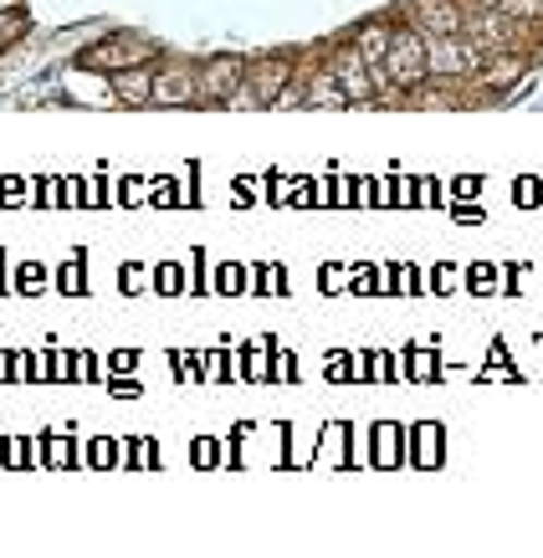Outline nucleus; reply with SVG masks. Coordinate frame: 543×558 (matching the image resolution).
<instances>
[{
	"mask_svg": "<svg viewBox=\"0 0 543 558\" xmlns=\"http://www.w3.org/2000/svg\"><path fill=\"white\" fill-rule=\"evenodd\" d=\"M493 51L482 47V41H472L467 32L457 36H431L425 41V77H442V83H467V77H476L482 72V62H487Z\"/></svg>",
	"mask_w": 543,
	"mask_h": 558,
	"instance_id": "f257e3e1",
	"label": "nucleus"
},
{
	"mask_svg": "<svg viewBox=\"0 0 543 558\" xmlns=\"http://www.w3.org/2000/svg\"><path fill=\"white\" fill-rule=\"evenodd\" d=\"M461 11H467V16H461V32L472 36V41H482L487 51L518 47V36L528 32V26H518L508 11H497L493 0H472V5H461Z\"/></svg>",
	"mask_w": 543,
	"mask_h": 558,
	"instance_id": "f03ea898",
	"label": "nucleus"
},
{
	"mask_svg": "<svg viewBox=\"0 0 543 558\" xmlns=\"http://www.w3.org/2000/svg\"><path fill=\"white\" fill-rule=\"evenodd\" d=\"M154 62V47L144 41V36H108V41H98V47L77 51V68L87 72H129V68H149Z\"/></svg>",
	"mask_w": 543,
	"mask_h": 558,
	"instance_id": "7ed1b4c3",
	"label": "nucleus"
},
{
	"mask_svg": "<svg viewBox=\"0 0 543 558\" xmlns=\"http://www.w3.org/2000/svg\"><path fill=\"white\" fill-rule=\"evenodd\" d=\"M385 72H390L395 93H415L425 83V36L400 26L390 32V51H385Z\"/></svg>",
	"mask_w": 543,
	"mask_h": 558,
	"instance_id": "20e7f679",
	"label": "nucleus"
},
{
	"mask_svg": "<svg viewBox=\"0 0 543 558\" xmlns=\"http://www.w3.org/2000/svg\"><path fill=\"white\" fill-rule=\"evenodd\" d=\"M328 77L339 83V93L349 98V108L354 102H374V77H370V68H364V57H359V47L354 41H343V47H334L328 51Z\"/></svg>",
	"mask_w": 543,
	"mask_h": 558,
	"instance_id": "39448f33",
	"label": "nucleus"
},
{
	"mask_svg": "<svg viewBox=\"0 0 543 558\" xmlns=\"http://www.w3.org/2000/svg\"><path fill=\"white\" fill-rule=\"evenodd\" d=\"M461 0H406V26L421 32L425 41L431 36H457L461 32Z\"/></svg>",
	"mask_w": 543,
	"mask_h": 558,
	"instance_id": "423d86ee",
	"label": "nucleus"
},
{
	"mask_svg": "<svg viewBox=\"0 0 543 558\" xmlns=\"http://www.w3.org/2000/svg\"><path fill=\"white\" fill-rule=\"evenodd\" d=\"M241 83H246V62H237V57H210V62L195 72V102H226Z\"/></svg>",
	"mask_w": 543,
	"mask_h": 558,
	"instance_id": "0eeeda50",
	"label": "nucleus"
},
{
	"mask_svg": "<svg viewBox=\"0 0 543 558\" xmlns=\"http://www.w3.org/2000/svg\"><path fill=\"white\" fill-rule=\"evenodd\" d=\"M149 102L154 108H185V102H195V68L190 62H165L154 72Z\"/></svg>",
	"mask_w": 543,
	"mask_h": 558,
	"instance_id": "6e6552de",
	"label": "nucleus"
},
{
	"mask_svg": "<svg viewBox=\"0 0 543 558\" xmlns=\"http://www.w3.org/2000/svg\"><path fill=\"white\" fill-rule=\"evenodd\" d=\"M288 83H292V62H288V57H272V62L246 68V87L262 98V108H272V102L282 98V87H288Z\"/></svg>",
	"mask_w": 543,
	"mask_h": 558,
	"instance_id": "1a4fd4ad",
	"label": "nucleus"
},
{
	"mask_svg": "<svg viewBox=\"0 0 543 558\" xmlns=\"http://www.w3.org/2000/svg\"><path fill=\"white\" fill-rule=\"evenodd\" d=\"M523 77V57L518 51H493L487 62H482V72H476V83L482 87H508Z\"/></svg>",
	"mask_w": 543,
	"mask_h": 558,
	"instance_id": "9d476101",
	"label": "nucleus"
},
{
	"mask_svg": "<svg viewBox=\"0 0 543 558\" xmlns=\"http://www.w3.org/2000/svg\"><path fill=\"white\" fill-rule=\"evenodd\" d=\"M113 93H119V102H149V93H154V72H149V68L113 72Z\"/></svg>",
	"mask_w": 543,
	"mask_h": 558,
	"instance_id": "9b49d317",
	"label": "nucleus"
},
{
	"mask_svg": "<svg viewBox=\"0 0 543 558\" xmlns=\"http://www.w3.org/2000/svg\"><path fill=\"white\" fill-rule=\"evenodd\" d=\"M303 108H349V98H343L339 83L328 77V68H323V77H313V83L303 87Z\"/></svg>",
	"mask_w": 543,
	"mask_h": 558,
	"instance_id": "f8f14e48",
	"label": "nucleus"
},
{
	"mask_svg": "<svg viewBox=\"0 0 543 558\" xmlns=\"http://www.w3.org/2000/svg\"><path fill=\"white\" fill-rule=\"evenodd\" d=\"M497 11H508L518 26H543V0H493Z\"/></svg>",
	"mask_w": 543,
	"mask_h": 558,
	"instance_id": "ddd939ff",
	"label": "nucleus"
},
{
	"mask_svg": "<svg viewBox=\"0 0 543 558\" xmlns=\"http://www.w3.org/2000/svg\"><path fill=\"white\" fill-rule=\"evenodd\" d=\"M216 292H221V298H237V292H246V267L226 262V267L216 271Z\"/></svg>",
	"mask_w": 543,
	"mask_h": 558,
	"instance_id": "4468645a",
	"label": "nucleus"
},
{
	"mask_svg": "<svg viewBox=\"0 0 543 558\" xmlns=\"http://www.w3.org/2000/svg\"><path fill=\"white\" fill-rule=\"evenodd\" d=\"M21 36H26V16L21 11H0V51L16 47Z\"/></svg>",
	"mask_w": 543,
	"mask_h": 558,
	"instance_id": "2eb2a0df",
	"label": "nucleus"
},
{
	"mask_svg": "<svg viewBox=\"0 0 543 558\" xmlns=\"http://www.w3.org/2000/svg\"><path fill=\"white\" fill-rule=\"evenodd\" d=\"M41 282H47V267H41V262H26V267L16 271V288L21 292H41Z\"/></svg>",
	"mask_w": 543,
	"mask_h": 558,
	"instance_id": "dca6fc26",
	"label": "nucleus"
},
{
	"mask_svg": "<svg viewBox=\"0 0 543 558\" xmlns=\"http://www.w3.org/2000/svg\"><path fill=\"white\" fill-rule=\"evenodd\" d=\"M62 292H83V256H72V267H62Z\"/></svg>",
	"mask_w": 543,
	"mask_h": 558,
	"instance_id": "f3484780",
	"label": "nucleus"
},
{
	"mask_svg": "<svg viewBox=\"0 0 543 558\" xmlns=\"http://www.w3.org/2000/svg\"><path fill=\"white\" fill-rule=\"evenodd\" d=\"M451 216H457L461 226H472V220H482L487 210H482V205H472V201H457V205H451Z\"/></svg>",
	"mask_w": 543,
	"mask_h": 558,
	"instance_id": "a211bd4d",
	"label": "nucleus"
},
{
	"mask_svg": "<svg viewBox=\"0 0 543 558\" xmlns=\"http://www.w3.org/2000/svg\"><path fill=\"white\" fill-rule=\"evenodd\" d=\"M421 205H436V210H442V205H446L442 180H425V185H421Z\"/></svg>",
	"mask_w": 543,
	"mask_h": 558,
	"instance_id": "6ab92c4d",
	"label": "nucleus"
},
{
	"mask_svg": "<svg viewBox=\"0 0 543 558\" xmlns=\"http://www.w3.org/2000/svg\"><path fill=\"white\" fill-rule=\"evenodd\" d=\"M87 457H93V466H113V457H119V446H108V440H98V446H93Z\"/></svg>",
	"mask_w": 543,
	"mask_h": 558,
	"instance_id": "aec40b11",
	"label": "nucleus"
},
{
	"mask_svg": "<svg viewBox=\"0 0 543 558\" xmlns=\"http://www.w3.org/2000/svg\"><path fill=\"white\" fill-rule=\"evenodd\" d=\"M467 282H472V292H487L493 288V267H472L467 271Z\"/></svg>",
	"mask_w": 543,
	"mask_h": 558,
	"instance_id": "412c9836",
	"label": "nucleus"
},
{
	"mask_svg": "<svg viewBox=\"0 0 543 558\" xmlns=\"http://www.w3.org/2000/svg\"><path fill=\"white\" fill-rule=\"evenodd\" d=\"M512 201H523V205H539V185H533V180H518V185H512Z\"/></svg>",
	"mask_w": 543,
	"mask_h": 558,
	"instance_id": "4be33fe9",
	"label": "nucleus"
},
{
	"mask_svg": "<svg viewBox=\"0 0 543 558\" xmlns=\"http://www.w3.org/2000/svg\"><path fill=\"white\" fill-rule=\"evenodd\" d=\"M72 457H77L72 446H62V440H51V466H72Z\"/></svg>",
	"mask_w": 543,
	"mask_h": 558,
	"instance_id": "5701e85b",
	"label": "nucleus"
},
{
	"mask_svg": "<svg viewBox=\"0 0 543 558\" xmlns=\"http://www.w3.org/2000/svg\"><path fill=\"white\" fill-rule=\"evenodd\" d=\"M457 201H467V195H476V190H482V180H472V174H457Z\"/></svg>",
	"mask_w": 543,
	"mask_h": 558,
	"instance_id": "b1692460",
	"label": "nucleus"
},
{
	"mask_svg": "<svg viewBox=\"0 0 543 558\" xmlns=\"http://www.w3.org/2000/svg\"><path fill=\"white\" fill-rule=\"evenodd\" d=\"M0 201L16 205V201H21V180H0Z\"/></svg>",
	"mask_w": 543,
	"mask_h": 558,
	"instance_id": "393cba45",
	"label": "nucleus"
},
{
	"mask_svg": "<svg viewBox=\"0 0 543 558\" xmlns=\"http://www.w3.org/2000/svg\"><path fill=\"white\" fill-rule=\"evenodd\" d=\"M159 282H165V288H180V267H165V271H159Z\"/></svg>",
	"mask_w": 543,
	"mask_h": 558,
	"instance_id": "a878e982",
	"label": "nucleus"
},
{
	"mask_svg": "<svg viewBox=\"0 0 543 558\" xmlns=\"http://www.w3.org/2000/svg\"><path fill=\"white\" fill-rule=\"evenodd\" d=\"M0 11H21V0H0Z\"/></svg>",
	"mask_w": 543,
	"mask_h": 558,
	"instance_id": "bb28decb",
	"label": "nucleus"
}]
</instances>
